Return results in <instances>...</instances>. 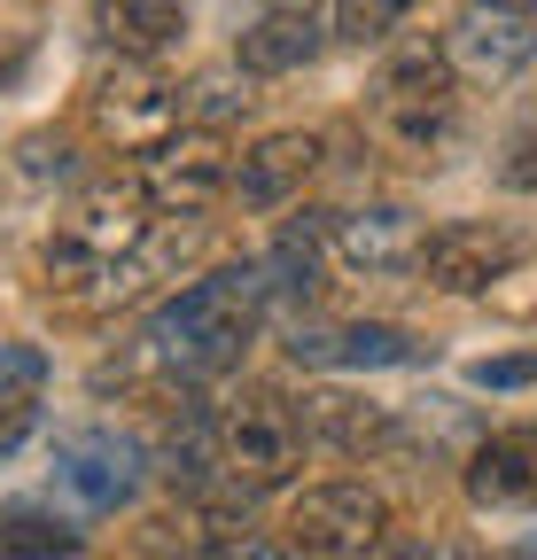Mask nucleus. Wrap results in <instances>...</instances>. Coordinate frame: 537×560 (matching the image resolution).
<instances>
[{
  "label": "nucleus",
  "mask_w": 537,
  "mask_h": 560,
  "mask_svg": "<svg viewBox=\"0 0 537 560\" xmlns=\"http://www.w3.org/2000/svg\"><path fill=\"white\" fill-rule=\"evenodd\" d=\"M86 109H94V132L109 140V149H125V156H156L164 140L187 132V94L164 79L156 62H117V70H102Z\"/></svg>",
  "instance_id": "nucleus-6"
},
{
  "label": "nucleus",
  "mask_w": 537,
  "mask_h": 560,
  "mask_svg": "<svg viewBox=\"0 0 537 560\" xmlns=\"http://www.w3.org/2000/svg\"><path fill=\"white\" fill-rule=\"evenodd\" d=\"M319 55V24L312 16H265L242 32V62L249 70H304Z\"/></svg>",
  "instance_id": "nucleus-18"
},
{
  "label": "nucleus",
  "mask_w": 537,
  "mask_h": 560,
  "mask_svg": "<svg viewBox=\"0 0 537 560\" xmlns=\"http://www.w3.org/2000/svg\"><path fill=\"white\" fill-rule=\"evenodd\" d=\"M141 482H149L141 436H125V429H71V436H55V499L71 506L79 522L125 514L132 499H141Z\"/></svg>",
  "instance_id": "nucleus-5"
},
{
  "label": "nucleus",
  "mask_w": 537,
  "mask_h": 560,
  "mask_svg": "<svg viewBox=\"0 0 537 560\" xmlns=\"http://www.w3.org/2000/svg\"><path fill=\"white\" fill-rule=\"evenodd\" d=\"M132 179H141V195L156 210H172V219H203L219 195H234V156H226L219 132H179Z\"/></svg>",
  "instance_id": "nucleus-9"
},
{
  "label": "nucleus",
  "mask_w": 537,
  "mask_h": 560,
  "mask_svg": "<svg viewBox=\"0 0 537 560\" xmlns=\"http://www.w3.org/2000/svg\"><path fill=\"white\" fill-rule=\"evenodd\" d=\"M476 382H483V389H522V382H537V350H529V359H483Z\"/></svg>",
  "instance_id": "nucleus-20"
},
{
  "label": "nucleus",
  "mask_w": 537,
  "mask_h": 560,
  "mask_svg": "<svg viewBox=\"0 0 537 560\" xmlns=\"http://www.w3.org/2000/svg\"><path fill=\"white\" fill-rule=\"evenodd\" d=\"M289 359L319 374H374V366H413L421 342L389 319H343V327H296Z\"/></svg>",
  "instance_id": "nucleus-11"
},
{
  "label": "nucleus",
  "mask_w": 537,
  "mask_h": 560,
  "mask_svg": "<svg viewBox=\"0 0 537 560\" xmlns=\"http://www.w3.org/2000/svg\"><path fill=\"white\" fill-rule=\"evenodd\" d=\"M483 514H537V429H491L459 467Z\"/></svg>",
  "instance_id": "nucleus-12"
},
{
  "label": "nucleus",
  "mask_w": 537,
  "mask_h": 560,
  "mask_svg": "<svg viewBox=\"0 0 537 560\" xmlns=\"http://www.w3.org/2000/svg\"><path fill=\"white\" fill-rule=\"evenodd\" d=\"M319 156H327L319 132H265L257 149L234 156V202H249V210H281L289 195H304V179L319 172Z\"/></svg>",
  "instance_id": "nucleus-13"
},
{
  "label": "nucleus",
  "mask_w": 537,
  "mask_h": 560,
  "mask_svg": "<svg viewBox=\"0 0 537 560\" xmlns=\"http://www.w3.org/2000/svg\"><path fill=\"white\" fill-rule=\"evenodd\" d=\"M265 265H219L203 280H187L179 296H164L125 342V382L156 389H203L226 366H242V350L265 327Z\"/></svg>",
  "instance_id": "nucleus-2"
},
{
  "label": "nucleus",
  "mask_w": 537,
  "mask_h": 560,
  "mask_svg": "<svg viewBox=\"0 0 537 560\" xmlns=\"http://www.w3.org/2000/svg\"><path fill=\"white\" fill-rule=\"evenodd\" d=\"M304 452H312L304 405H289L281 389H242L226 405H187L164 429V475L195 506H249L265 490L296 482Z\"/></svg>",
  "instance_id": "nucleus-1"
},
{
  "label": "nucleus",
  "mask_w": 537,
  "mask_h": 560,
  "mask_svg": "<svg viewBox=\"0 0 537 560\" xmlns=\"http://www.w3.org/2000/svg\"><path fill=\"white\" fill-rule=\"evenodd\" d=\"M537 55V9H506V0H467L444 32V62L467 86H506Z\"/></svg>",
  "instance_id": "nucleus-8"
},
{
  "label": "nucleus",
  "mask_w": 537,
  "mask_h": 560,
  "mask_svg": "<svg viewBox=\"0 0 537 560\" xmlns=\"http://www.w3.org/2000/svg\"><path fill=\"white\" fill-rule=\"evenodd\" d=\"M281 545L296 560H366L389 545V506L366 482H304L281 514Z\"/></svg>",
  "instance_id": "nucleus-4"
},
{
  "label": "nucleus",
  "mask_w": 537,
  "mask_h": 560,
  "mask_svg": "<svg viewBox=\"0 0 537 560\" xmlns=\"http://www.w3.org/2000/svg\"><path fill=\"white\" fill-rule=\"evenodd\" d=\"M374 132L389 140V149H406V156H436L452 125H459V79H452V62L444 47H413V55H397L382 79H374V102H366Z\"/></svg>",
  "instance_id": "nucleus-3"
},
{
  "label": "nucleus",
  "mask_w": 537,
  "mask_h": 560,
  "mask_svg": "<svg viewBox=\"0 0 537 560\" xmlns=\"http://www.w3.org/2000/svg\"><path fill=\"white\" fill-rule=\"evenodd\" d=\"M257 9H265V16H312L319 0H257Z\"/></svg>",
  "instance_id": "nucleus-22"
},
{
  "label": "nucleus",
  "mask_w": 537,
  "mask_h": 560,
  "mask_svg": "<svg viewBox=\"0 0 537 560\" xmlns=\"http://www.w3.org/2000/svg\"><path fill=\"white\" fill-rule=\"evenodd\" d=\"M413 16V0H335V39H351V47H374L389 39L397 24Z\"/></svg>",
  "instance_id": "nucleus-19"
},
{
  "label": "nucleus",
  "mask_w": 537,
  "mask_h": 560,
  "mask_svg": "<svg viewBox=\"0 0 537 560\" xmlns=\"http://www.w3.org/2000/svg\"><path fill=\"white\" fill-rule=\"evenodd\" d=\"M47 405V350L39 342H0V459L24 452Z\"/></svg>",
  "instance_id": "nucleus-16"
},
{
  "label": "nucleus",
  "mask_w": 537,
  "mask_h": 560,
  "mask_svg": "<svg viewBox=\"0 0 537 560\" xmlns=\"http://www.w3.org/2000/svg\"><path fill=\"white\" fill-rule=\"evenodd\" d=\"M79 552H86L79 514H55L39 499L0 506V560H79Z\"/></svg>",
  "instance_id": "nucleus-17"
},
{
  "label": "nucleus",
  "mask_w": 537,
  "mask_h": 560,
  "mask_svg": "<svg viewBox=\"0 0 537 560\" xmlns=\"http://www.w3.org/2000/svg\"><path fill=\"white\" fill-rule=\"evenodd\" d=\"M506 187H537V132L514 140V156H506Z\"/></svg>",
  "instance_id": "nucleus-21"
},
{
  "label": "nucleus",
  "mask_w": 537,
  "mask_h": 560,
  "mask_svg": "<svg viewBox=\"0 0 537 560\" xmlns=\"http://www.w3.org/2000/svg\"><path fill=\"white\" fill-rule=\"evenodd\" d=\"M421 249H429V226L413 219L406 202H366V210L327 219V257L343 272H366V280L421 272Z\"/></svg>",
  "instance_id": "nucleus-10"
},
{
  "label": "nucleus",
  "mask_w": 537,
  "mask_h": 560,
  "mask_svg": "<svg viewBox=\"0 0 537 560\" xmlns=\"http://www.w3.org/2000/svg\"><path fill=\"white\" fill-rule=\"evenodd\" d=\"M94 39L117 62H156L187 39V0H94Z\"/></svg>",
  "instance_id": "nucleus-14"
},
{
  "label": "nucleus",
  "mask_w": 537,
  "mask_h": 560,
  "mask_svg": "<svg viewBox=\"0 0 537 560\" xmlns=\"http://www.w3.org/2000/svg\"><path fill=\"white\" fill-rule=\"evenodd\" d=\"M304 429H312V444H335L343 459H366V452H389L397 444V412L327 389V397H304Z\"/></svg>",
  "instance_id": "nucleus-15"
},
{
  "label": "nucleus",
  "mask_w": 537,
  "mask_h": 560,
  "mask_svg": "<svg viewBox=\"0 0 537 560\" xmlns=\"http://www.w3.org/2000/svg\"><path fill=\"white\" fill-rule=\"evenodd\" d=\"M529 257V234H514L506 219H452L429 234L421 249V280L436 296H483L491 280H506Z\"/></svg>",
  "instance_id": "nucleus-7"
}]
</instances>
